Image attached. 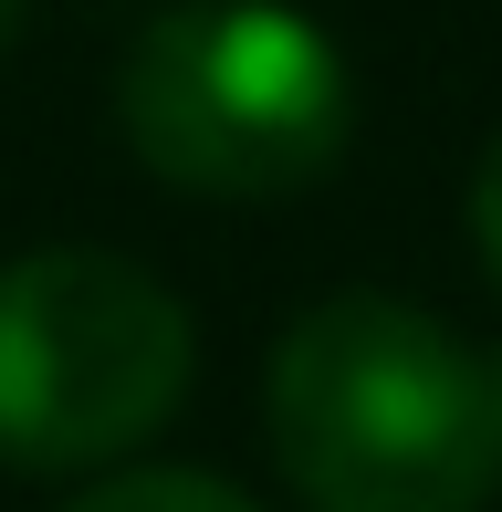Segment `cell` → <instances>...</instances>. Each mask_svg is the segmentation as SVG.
Masks as SVG:
<instances>
[{"mask_svg":"<svg viewBox=\"0 0 502 512\" xmlns=\"http://www.w3.org/2000/svg\"><path fill=\"white\" fill-rule=\"evenodd\" d=\"M21 11H32V0H0V53L21 42Z\"/></svg>","mask_w":502,"mask_h":512,"instance_id":"6","label":"cell"},{"mask_svg":"<svg viewBox=\"0 0 502 512\" xmlns=\"http://www.w3.org/2000/svg\"><path fill=\"white\" fill-rule=\"evenodd\" d=\"M74 512H262V502H241L231 481H210V471H126V481H105V492H84Z\"/></svg>","mask_w":502,"mask_h":512,"instance_id":"4","label":"cell"},{"mask_svg":"<svg viewBox=\"0 0 502 512\" xmlns=\"http://www.w3.org/2000/svg\"><path fill=\"white\" fill-rule=\"evenodd\" d=\"M471 230H482V262H492V283H502V136H492V157H482V189H471Z\"/></svg>","mask_w":502,"mask_h":512,"instance_id":"5","label":"cell"},{"mask_svg":"<svg viewBox=\"0 0 502 512\" xmlns=\"http://www.w3.org/2000/svg\"><path fill=\"white\" fill-rule=\"evenodd\" d=\"M126 147L189 199H293L346 157V53L293 0H178L136 32Z\"/></svg>","mask_w":502,"mask_h":512,"instance_id":"2","label":"cell"},{"mask_svg":"<svg viewBox=\"0 0 502 512\" xmlns=\"http://www.w3.org/2000/svg\"><path fill=\"white\" fill-rule=\"evenodd\" d=\"M272 460L314 512H482L492 366L419 304L335 293L272 345Z\"/></svg>","mask_w":502,"mask_h":512,"instance_id":"1","label":"cell"},{"mask_svg":"<svg viewBox=\"0 0 502 512\" xmlns=\"http://www.w3.org/2000/svg\"><path fill=\"white\" fill-rule=\"evenodd\" d=\"M189 398V314L116 251H21L0 272V460L95 471Z\"/></svg>","mask_w":502,"mask_h":512,"instance_id":"3","label":"cell"},{"mask_svg":"<svg viewBox=\"0 0 502 512\" xmlns=\"http://www.w3.org/2000/svg\"><path fill=\"white\" fill-rule=\"evenodd\" d=\"M492 439H502V356H492Z\"/></svg>","mask_w":502,"mask_h":512,"instance_id":"7","label":"cell"}]
</instances>
